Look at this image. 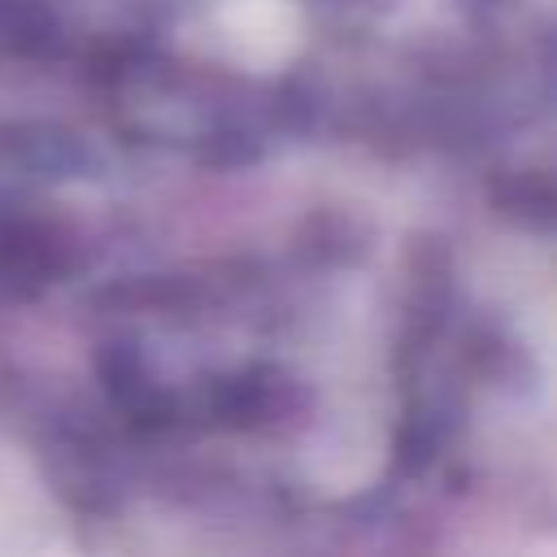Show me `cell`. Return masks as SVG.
Wrapping results in <instances>:
<instances>
[{
    "mask_svg": "<svg viewBox=\"0 0 557 557\" xmlns=\"http://www.w3.org/2000/svg\"><path fill=\"white\" fill-rule=\"evenodd\" d=\"M57 270V244L30 218H0V287L26 292Z\"/></svg>",
    "mask_w": 557,
    "mask_h": 557,
    "instance_id": "cell-1",
    "label": "cell"
}]
</instances>
